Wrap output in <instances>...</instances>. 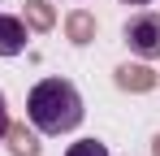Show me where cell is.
<instances>
[{
	"label": "cell",
	"mask_w": 160,
	"mask_h": 156,
	"mask_svg": "<svg viewBox=\"0 0 160 156\" xmlns=\"http://www.w3.org/2000/svg\"><path fill=\"white\" fill-rule=\"evenodd\" d=\"M22 48H26V22L0 13V56H18Z\"/></svg>",
	"instance_id": "3957f363"
},
{
	"label": "cell",
	"mask_w": 160,
	"mask_h": 156,
	"mask_svg": "<svg viewBox=\"0 0 160 156\" xmlns=\"http://www.w3.org/2000/svg\"><path fill=\"white\" fill-rule=\"evenodd\" d=\"M117 87L121 91H152L156 87V70H147V65H117Z\"/></svg>",
	"instance_id": "277c9868"
},
{
	"label": "cell",
	"mask_w": 160,
	"mask_h": 156,
	"mask_svg": "<svg viewBox=\"0 0 160 156\" xmlns=\"http://www.w3.org/2000/svg\"><path fill=\"white\" fill-rule=\"evenodd\" d=\"M65 35H69L74 44H91V39H95V18L82 13V9H74V13L65 18Z\"/></svg>",
	"instance_id": "8992f818"
},
{
	"label": "cell",
	"mask_w": 160,
	"mask_h": 156,
	"mask_svg": "<svg viewBox=\"0 0 160 156\" xmlns=\"http://www.w3.org/2000/svg\"><path fill=\"white\" fill-rule=\"evenodd\" d=\"M4 139H9V152L13 156H39L43 152V143H39L35 130H26V126H13V122H9V134H4Z\"/></svg>",
	"instance_id": "5b68a950"
},
{
	"label": "cell",
	"mask_w": 160,
	"mask_h": 156,
	"mask_svg": "<svg viewBox=\"0 0 160 156\" xmlns=\"http://www.w3.org/2000/svg\"><path fill=\"white\" fill-rule=\"evenodd\" d=\"M152 156H160V134H156V139H152Z\"/></svg>",
	"instance_id": "30bf717a"
},
{
	"label": "cell",
	"mask_w": 160,
	"mask_h": 156,
	"mask_svg": "<svg viewBox=\"0 0 160 156\" xmlns=\"http://www.w3.org/2000/svg\"><path fill=\"white\" fill-rule=\"evenodd\" d=\"M126 4H147V0H126Z\"/></svg>",
	"instance_id": "8fae6325"
},
{
	"label": "cell",
	"mask_w": 160,
	"mask_h": 156,
	"mask_svg": "<svg viewBox=\"0 0 160 156\" xmlns=\"http://www.w3.org/2000/svg\"><path fill=\"white\" fill-rule=\"evenodd\" d=\"M9 134V104H4V91H0V139Z\"/></svg>",
	"instance_id": "9c48e42d"
},
{
	"label": "cell",
	"mask_w": 160,
	"mask_h": 156,
	"mask_svg": "<svg viewBox=\"0 0 160 156\" xmlns=\"http://www.w3.org/2000/svg\"><path fill=\"white\" fill-rule=\"evenodd\" d=\"M26 113L43 134H65L82 122V96L69 78H43L26 96Z\"/></svg>",
	"instance_id": "6da1fadb"
},
{
	"label": "cell",
	"mask_w": 160,
	"mask_h": 156,
	"mask_svg": "<svg viewBox=\"0 0 160 156\" xmlns=\"http://www.w3.org/2000/svg\"><path fill=\"white\" fill-rule=\"evenodd\" d=\"M65 156H108V148L100 143V139H82V143H69Z\"/></svg>",
	"instance_id": "ba28073f"
},
{
	"label": "cell",
	"mask_w": 160,
	"mask_h": 156,
	"mask_svg": "<svg viewBox=\"0 0 160 156\" xmlns=\"http://www.w3.org/2000/svg\"><path fill=\"white\" fill-rule=\"evenodd\" d=\"M121 35H126L130 52H138L143 61H156L160 56V13H134Z\"/></svg>",
	"instance_id": "7a4b0ae2"
},
{
	"label": "cell",
	"mask_w": 160,
	"mask_h": 156,
	"mask_svg": "<svg viewBox=\"0 0 160 156\" xmlns=\"http://www.w3.org/2000/svg\"><path fill=\"white\" fill-rule=\"evenodd\" d=\"M22 22L35 26V30H52L56 26V9L48 0H26V18H22Z\"/></svg>",
	"instance_id": "52a82bcc"
}]
</instances>
